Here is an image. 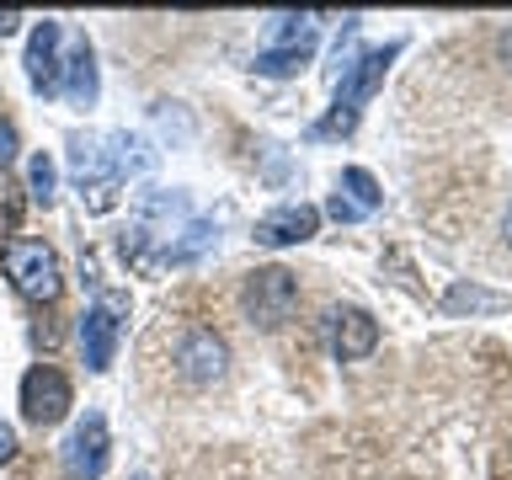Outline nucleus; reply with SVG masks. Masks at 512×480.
<instances>
[{"label": "nucleus", "instance_id": "obj_1", "mask_svg": "<svg viewBox=\"0 0 512 480\" xmlns=\"http://www.w3.org/2000/svg\"><path fill=\"white\" fill-rule=\"evenodd\" d=\"M395 54H400V43L368 48L358 64H347V75H336V107L315 123L320 139H336V134H352V128H358V112H363L368 96L379 91V80H384V70H390Z\"/></svg>", "mask_w": 512, "mask_h": 480}, {"label": "nucleus", "instance_id": "obj_2", "mask_svg": "<svg viewBox=\"0 0 512 480\" xmlns=\"http://www.w3.org/2000/svg\"><path fill=\"white\" fill-rule=\"evenodd\" d=\"M6 278H11L16 294L32 299V304H54L59 288H64L59 256H54V246H43V240H11L6 246Z\"/></svg>", "mask_w": 512, "mask_h": 480}, {"label": "nucleus", "instance_id": "obj_3", "mask_svg": "<svg viewBox=\"0 0 512 480\" xmlns=\"http://www.w3.org/2000/svg\"><path fill=\"white\" fill-rule=\"evenodd\" d=\"M240 304H246V315L262 331H278L299 304V278L288 267H256L246 278V288H240Z\"/></svg>", "mask_w": 512, "mask_h": 480}, {"label": "nucleus", "instance_id": "obj_4", "mask_svg": "<svg viewBox=\"0 0 512 480\" xmlns=\"http://www.w3.org/2000/svg\"><path fill=\"white\" fill-rule=\"evenodd\" d=\"M75 406V390H70V379L59 374L54 363H38V368H27V379H22V416L32 427H54L64 422Z\"/></svg>", "mask_w": 512, "mask_h": 480}, {"label": "nucleus", "instance_id": "obj_5", "mask_svg": "<svg viewBox=\"0 0 512 480\" xmlns=\"http://www.w3.org/2000/svg\"><path fill=\"white\" fill-rule=\"evenodd\" d=\"M128 304L118 294H107L102 304H91L86 315H80V352H86V368L91 374H107L112 368V352H118V315Z\"/></svg>", "mask_w": 512, "mask_h": 480}, {"label": "nucleus", "instance_id": "obj_6", "mask_svg": "<svg viewBox=\"0 0 512 480\" xmlns=\"http://www.w3.org/2000/svg\"><path fill=\"white\" fill-rule=\"evenodd\" d=\"M64 470H70V480H102L107 470V416L102 411H86L75 422V432L64 438Z\"/></svg>", "mask_w": 512, "mask_h": 480}, {"label": "nucleus", "instance_id": "obj_7", "mask_svg": "<svg viewBox=\"0 0 512 480\" xmlns=\"http://www.w3.org/2000/svg\"><path fill=\"white\" fill-rule=\"evenodd\" d=\"M320 230V208L310 203H283L267 219H256V246H299Z\"/></svg>", "mask_w": 512, "mask_h": 480}, {"label": "nucleus", "instance_id": "obj_8", "mask_svg": "<svg viewBox=\"0 0 512 480\" xmlns=\"http://www.w3.org/2000/svg\"><path fill=\"white\" fill-rule=\"evenodd\" d=\"M379 347V320L368 315V310H331V352L342 363H358V358H368V352Z\"/></svg>", "mask_w": 512, "mask_h": 480}, {"label": "nucleus", "instance_id": "obj_9", "mask_svg": "<svg viewBox=\"0 0 512 480\" xmlns=\"http://www.w3.org/2000/svg\"><path fill=\"white\" fill-rule=\"evenodd\" d=\"M59 43H64V27L59 22H38L27 38V80L38 91H59Z\"/></svg>", "mask_w": 512, "mask_h": 480}, {"label": "nucleus", "instance_id": "obj_10", "mask_svg": "<svg viewBox=\"0 0 512 480\" xmlns=\"http://www.w3.org/2000/svg\"><path fill=\"white\" fill-rule=\"evenodd\" d=\"M224 358H230V352H224V342H219L214 331H192L187 342L176 347V363H182V374L198 379V384L219 379V374H224Z\"/></svg>", "mask_w": 512, "mask_h": 480}, {"label": "nucleus", "instance_id": "obj_11", "mask_svg": "<svg viewBox=\"0 0 512 480\" xmlns=\"http://www.w3.org/2000/svg\"><path fill=\"white\" fill-rule=\"evenodd\" d=\"M59 91L70 96L75 107H91L96 102V54H91V43L86 38H75V48H70V59L59 64Z\"/></svg>", "mask_w": 512, "mask_h": 480}, {"label": "nucleus", "instance_id": "obj_12", "mask_svg": "<svg viewBox=\"0 0 512 480\" xmlns=\"http://www.w3.org/2000/svg\"><path fill=\"white\" fill-rule=\"evenodd\" d=\"M315 54V43H283V48H267V54H256V75H294L304 70Z\"/></svg>", "mask_w": 512, "mask_h": 480}, {"label": "nucleus", "instance_id": "obj_13", "mask_svg": "<svg viewBox=\"0 0 512 480\" xmlns=\"http://www.w3.org/2000/svg\"><path fill=\"white\" fill-rule=\"evenodd\" d=\"M342 187L352 192L347 203L358 208V214H374V208L384 203V192H379V182H374V176H368L363 166H347V171H342Z\"/></svg>", "mask_w": 512, "mask_h": 480}, {"label": "nucleus", "instance_id": "obj_14", "mask_svg": "<svg viewBox=\"0 0 512 480\" xmlns=\"http://www.w3.org/2000/svg\"><path fill=\"white\" fill-rule=\"evenodd\" d=\"M54 187H59V171H54V160L48 155H32L27 160V192H32V203H54Z\"/></svg>", "mask_w": 512, "mask_h": 480}, {"label": "nucleus", "instance_id": "obj_15", "mask_svg": "<svg viewBox=\"0 0 512 480\" xmlns=\"http://www.w3.org/2000/svg\"><path fill=\"white\" fill-rule=\"evenodd\" d=\"M502 294H491V288H475V283H459L448 288V310H502Z\"/></svg>", "mask_w": 512, "mask_h": 480}, {"label": "nucleus", "instance_id": "obj_16", "mask_svg": "<svg viewBox=\"0 0 512 480\" xmlns=\"http://www.w3.org/2000/svg\"><path fill=\"white\" fill-rule=\"evenodd\" d=\"M16 219H22V208H16V198H11L6 187H0V235H11Z\"/></svg>", "mask_w": 512, "mask_h": 480}, {"label": "nucleus", "instance_id": "obj_17", "mask_svg": "<svg viewBox=\"0 0 512 480\" xmlns=\"http://www.w3.org/2000/svg\"><path fill=\"white\" fill-rule=\"evenodd\" d=\"M11 160H16V128H11L6 118H0V171H6Z\"/></svg>", "mask_w": 512, "mask_h": 480}, {"label": "nucleus", "instance_id": "obj_18", "mask_svg": "<svg viewBox=\"0 0 512 480\" xmlns=\"http://www.w3.org/2000/svg\"><path fill=\"white\" fill-rule=\"evenodd\" d=\"M331 219H342V224H352V219H363V214H358V208H352V203L342 198V192H336V198H331Z\"/></svg>", "mask_w": 512, "mask_h": 480}, {"label": "nucleus", "instance_id": "obj_19", "mask_svg": "<svg viewBox=\"0 0 512 480\" xmlns=\"http://www.w3.org/2000/svg\"><path fill=\"white\" fill-rule=\"evenodd\" d=\"M11 459H16V432L0 422V464H11Z\"/></svg>", "mask_w": 512, "mask_h": 480}, {"label": "nucleus", "instance_id": "obj_20", "mask_svg": "<svg viewBox=\"0 0 512 480\" xmlns=\"http://www.w3.org/2000/svg\"><path fill=\"white\" fill-rule=\"evenodd\" d=\"M496 54H502V64L512 70V27H502V38H496Z\"/></svg>", "mask_w": 512, "mask_h": 480}, {"label": "nucleus", "instance_id": "obj_21", "mask_svg": "<svg viewBox=\"0 0 512 480\" xmlns=\"http://www.w3.org/2000/svg\"><path fill=\"white\" fill-rule=\"evenodd\" d=\"M22 27V11H0V38H6V32H16Z\"/></svg>", "mask_w": 512, "mask_h": 480}, {"label": "nucleus", "instance_id": "obj_22", "mask_svg": "<svg viewBox=\"0 0 512 480\" xmlns=\"http://www.w3.org/2000/svg\"><path fill=\"white\" fill-rule=\"evenodd\" d=\"M507 240H512V208H507Z\"/></svg>", "mask_w": 512, "mask_h": 480}, {"label": "nucleus", "instance_id": "obj_23", "mask_svg": "<svg viewBox=\"0 0 512 480\" xmlns=\"http://www.w3.org/2000/svg\"><path fill=\"white\" fill-rule=\"evenodd\" d=\"M139 480H144V475H139Z\"/></svg>", "mask_w": 512, "mask_h": 480}]
</instances>
